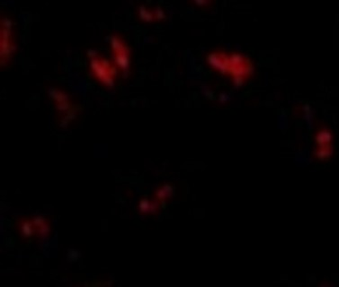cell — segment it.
Returning a JSON list of instances; mask_svg holds the SVG:
<instances>
[{"mask_svg": "<svg viewBox=\"0 0 339 287\" xmlns=\"http://www.w3.org/2000/svg\"><path fill=\"white\" fill-rule=\"evenodd\" d=\"M111 45L115 53L116 65L121 69L127 70L129 68L130 59H129V50L127 49L126 45L117 36L112 37L111 39Z\"/></svg>", "mask_w": 339, "mask_h": 287, "instance_id": "2", "label": "cell"}, {"mask_svg": "<svg viewBox=\"0 0 339 287\" xmlns=\"http://www.w3.org/2000/svg\"><path fill=\"white\" fill-rule=\"evenodd\" d=\"M91 68L93 69L95 75H97L102 82L106 83L108 85H110V83H112V76L115 75V72L108 61L100 57H92Z\"/></svg>", "mask_w": 339, "mask_h": 287, "instance_id": "1", "label": "cell"}]
</instances>
